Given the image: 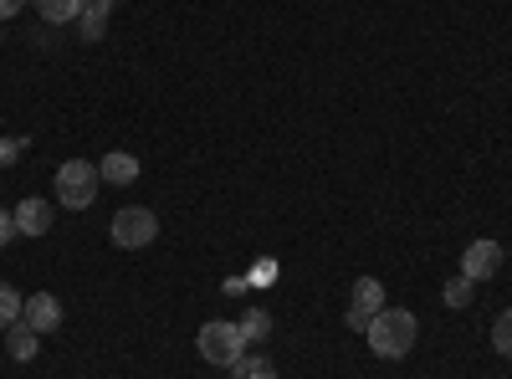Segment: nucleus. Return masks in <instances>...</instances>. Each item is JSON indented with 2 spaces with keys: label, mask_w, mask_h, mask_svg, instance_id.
<instances>
[{
  "label": "nucleus",
  "mask_w": 512,
  "mask_h": 379,
  "mask_svg": "<svg viewBox=\"0 0 512 379\" xmlns=\"http://www.w3.org/2000/svg\"><path fill=\"white\" fill-rule=\"evenodd\" d=\"M195 349H200V359H205V364H216V369H231V364H236V359L246 354V339H241V328H236V323H221V318H210V323L200 328Z\"/></svg>",
  "instance_id": "nucleus-3"
},
{
  "label": "nucleus",
  "mask_w": 512,
  "mask_h": 379,
  "mask_svg": "<svg viewBox=\"0 0 512 379\" xmlns=\"http://www.w3.org/2000/svg\"><path fill=\"white\" fill-rule=\"evenodd\" d=\"M26 149H31V139H26V134H21V139H0V170H11V164H16Z\"/></svg>",
  "instance_id": "nucleus-18"
},
{
  "label": "nucleus",
  "mask_w": 512,
  "mask_h": 379,
  "mask_svg": "<svg viewBox=\"0 0 512 379\" xmlns=\"http://www.w3.org/2000/svg\"><path fill=\"white\" fill-rule=\"evenodd\" d=\"M231 379H277V369H272V359H262V354H241V359L231 364Z\"/></svg>",
  "instance_id": "nucleus-13"
},
{
  "label": "nucleus",
  "mask_w": 512,
  "mask_h": 379,
  "mask_svg": "<svg viewBox=\"0 0 512 379\" xmlns=\"http://www.w3.org/2000/svg\"><path fill=\"white\" fill-rule=\"evenodd\" d=\"M441 298H446L451 308H466V303H472V298H477V282H472V277H466V272H456V277L446 282V292H441Z\"/></svg>",
  "instance_id": "nucleus-15"
},
{
  "label": "nucleus",
  "mask_w": 512,
  "mask_h": 379,
  "mask_svg": "<svg viewBox=\"0 0 512 379\" xmlns=\"http://www.w3.org/2000/svg\"><path fill=\"white\" fill-rule=\"evenodd\" d=\"M364 339L379 359H405L420 339V323H415L410 308H379V318L364 328Z\"/></svg>",
  "instance_id": "nucleus-1"
},
{
  "label": "nucleus",
  "mask_w": 512,
  "mask_h": 379,
  "mask_svg": "<svg viewBox=\"0 0 512 379\" xmlns=\"http://www.w3.org/2000/svg\"><path fill=\"white\" fill-rule=\"evenodd\" d=\"M31 6L41 11V21H52V26H62V21H77V16H82V0H31Z\"/></svg>",
  "instance_id": "nucleus-11"
},
{
  "label": "nucleus",
  "mask_w": 512,
  "mask_h": 379,
  "mask_svg": "<svg viewBox=\"0 0 512 379\" xmlns=\"http://www.w3.org/2000/svg\"><path fill=\"white\" fill-rule=\"evenodd\" d=\"M6 333H11V359H16V364H31V359H36V328L11 323Z\"/></svg>",
  "instance_id": "nucleus-12"
},
{
  "label": "nucleus",
  "mask_w": 512,
  "mask_h": 379,
  "mask_svg": "<svg viewBox=\"0 0 512 379\" xmlns=\"http://www.w3.org/2000/svg\"><path fill=\"white\" fill-rule=\"evenodd\" d=\"M379 308H384V287H379V277H359L354 292H349V313H344V323L364 333V328L379 318Z\"/></svg>",
  "instance_id": "nucleus-5"
},
{
  "label": "nucleus",
  "mask_w": 512,
  "mask_h": 379,
  "mask_svg": "<svg viewBox=\"0 0 512 379\" xmlns=\"http://www.w3.org/2000/svg\"><path fill=\"white\" fill-rule=\"evenodd\" d=\"M236 328H241V339H246V344H262L267 333H272V318H267L262 308H251V313H246V318H241Z\"/></svg>",
  "instance_id": "nucleus-16"
},
{
  "label": "nucleus",
  "mask_w": 512,
  "mask_h": 379,
  "mask_svg": "<svg viewBox=\"0 0 512 379\" xmlns=\"http://www.w3.org/2000/svg\"><path fill=\"white\" fill-rule=\"evenodd\" d=\"M11 231H16V221L6 216V210H0V246H6V241H11Z\"/></svg>",
  "instance_id": "nucleus-20"
},
{
  "label": "nucleus",
  "mask_w": 512,
  "mask_h": 379,
  "mask_svg": "<svg viewBox=\"0 0 512 379\" xmlns=\"http://www.w3.org/2000/svg\"><path fill=\"white\" fill-rule=\"evenodd\" d=\"M492 349L512 359V308H507V313H497V323H492Z\"/></svg>",
  "instance_id": "nucleus-17"
},
{
  "label": "nucleus",
  "mask_w": 512,
  "mask_h": 379,
  "mask_svg": "<svg viewBox=\"0 0 512 379\" xmlns=\"http://www.w3.org/2000/svg\"><path fill=\"white\" fill-rule=\"evenodd\" d=\"M154 236H159V221H154V210H144V205H128V210L113 216V246H123V251H139Z\"/></svg>",
  "instance_id": "nucleus-4"
},
{
  "label": "nucleus",
  "mask_w": 512,
  "mask_h": 379,
  "mask_svg": "<svg viewBox=\"0 0 512 379\" xmlns=\"http://www.w3.org/2000/svg\"><path fill=\"white\" fill-rule=\"evenodd\" d=\"M21 6H31V0H0V21H11Z\"/></svg>",
  "instance_id": "nucleus-19"
},
{
  "label": "nucleus",
  "mask_w": 512,
  "mask_h": 379,
  "mask_svg": "<svg viewBox=\"0 0 512 379\" xmlns=\"http://www.w3.org/2000/svg\"><path fill=\"white\" fill-rule=\"evenodd\" d=\"M11 221H16V231H21V236H47V231H52V205L31 195V200H21V205H16V216H11Z\"/></svg>",
  "instance_id": "nucleus-8"
},
{
  "label": "nucleus",
  "mask_w": 512,
  "mask_h": 379,
  "mask_svg": "<svg viewBox=\"0 0 512 379\" xmlns=\"http://www.w3.org/2000/svg\"><path fill=\"white\" fill-rule=\"evenodd\" d=\"M461 272L472 277V282H487L502 272V246L497 241H472L466 246V257H461Z\"/></svg>",
  "instance_id": "nucleus-6"
},
{
  "label": "nucleus",
  "mask_w": 512,
  "mask_h": 379,
  "mask_svg": "<svg viewBox=\"0 0 512 379\" xmlns=\"http://www.w3.org/2000/svg\"><path fill=\"white\" fill-rule=\"evenodd\" d=\"M98 175H103L108 185H134V180H139V159H134V154H123V149H113V154H103Z\"/></svg>",
  "instance_id": "nucleus-9"
},
{
  "label": "nucleus",
  "mask_w": 512,
  "mask_h": 379,
  "mask_svg": "<svg viewBox=\"0 0 512 379\" xmlns=\"http://www.w3.org/2000/svg\"><path fill=\"white\" fill-rule=\"evenodd\" d=\"M98 164L93 159H67L62 170H57V200L67 205V210H88L93 200H98Z\"/></svg>",
  "instance_id": "nucleus-2"
},
{
  "label": "nucleus",
  "mask_w": 512,
  "mask_h": 379,
  "mask_svg": "<svg viewBox=\"0 0 512 379\" xmlns=\"http://www.w3.org/2000/svg\"><path fill=\"white\" fill-rule=\"evenodd\" d=\"M21 323L36 328V333H52L62 323V303L52 298V292H36V298H26V308H21Z\"/></svg>",
  "instance_id": "nucleus-7"
},
{
  "label": "nucleus",
  "mask_w": 512,
  "mask_h": 379,
  "mask_svg": "<svg viewBox=\"0 0 512 379\" xmlns=\"http://www.w3.org/2000/svg\"><path fill=\"white\" fill-rule=\"evenodd\" d=\"M21 308H26V298L11 282H0V333H6L11 323H21Z\"/></svg>",
  "instance_id": "nucleus-14"
},
{
  "label": "nucleus",
  "mask_w": 512,
  "mask_h": 379,
  "mask_svg": "<svg viewBox=\"0 0 512 379\" xmlns=\"http://www.w3.org/2000/svg\"><path fill=\"white\" fill-rule=\"evenodd\" d=\"M108 11H113V0H88V6H82V36H88V41H98L103 31H108Z\"/></svg>",
  "instance_id": "nucleus-10"
}]
</instances>
